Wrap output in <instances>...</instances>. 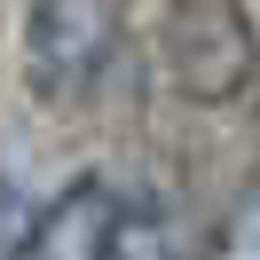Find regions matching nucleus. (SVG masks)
I'll return each instance as SVG.
<instances>
[{"label": "nucleus", "mask_w": 260, "mask_h": 260, "mask_svg": "<svg viewBox=\"0 0 260 260\" xmlns=\"http://www.w3.org/2000/svg\"><path fill=\"white\" fill-rule=\"evenodd\" d=\"M118 229H126V205L103 174H79L48 213H40L32 260H118Z\"/></svg>", "instance_id": "nucleus-3"}, {"label": "nucleus", "mask_w": 260, "mask_h": 260, "mask_svg": "<svg viewBox=\"0 0 260 260\" xmlns=\"http://www.w3.org/2000/svg\"><path fill=\"white\" fill-rule=\"evenodd\" d=\"M213 260H260V189L229 205V221H221V244H213Z\"/></svg>", "instance_id": "nucleus-5"}, {"label": "nucleus", "mask_w": 260, "mask_h": 260, "mask_svg": "<svg viewBox=\"0 0 260 260\" xmlns=\"http://www.w3.org/2000/svg\"><path fill=\"white\" fill-rule=\"evenodd\" d=\"M118 260H189V252H181V229H174V213H166V205H150V197H126Z\"/></svg>", "instance_id": "nucleus-4"}, {"label": "nucleus", "mask_w": 260, "mask_h": 260, "mask_svg": "<svg viewBox=\"0 0 260 260\" xmlns=\"http://www.w3.org/2000/svg\"><path fill=\"white\" fill-rule=\"evenodd\" d=\"M260 63V32L244 8L229 0H197V8H174V79L181 95L197 103H229Z\"/></svg>", "instance_id": "nucleus-1"}, {"label": "nucleus", "mask_w": 260, "mask_h": 260, "mask_svg": "<svg viewBox=\"0 0 260 260\" xmlns=\"http://www.w3.org/2000/svg\"><path fill=\"white\" fill-rule=\"evenodd\" d=\"M118 16L95 8V0H55V8H32V79L40 95H79L103 63H111Z\"/></svg>", "instance_id": "nucleus-2"}]
</instances>
